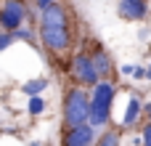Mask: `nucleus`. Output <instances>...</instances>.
I'll use <instances>...</instances> for the list:
<instances>
[{"label": "nucleus", "instance_id": "obj_3", "mask_svg": "<svg viewBox=\"0 0 151 146\" xmlns=\"http://www.w3.org/2000/svg\"><path fill=\"white\" fill-rule=\"evenodd\" d=\"M88 114H90V96L82 88H69L66 96H64V122H66V128L88 125Z\"/></svg>", "mask_w": 151, "mask_h": 146}, {"label": "nucleus", "instance_id": "obj_1", "mask_svg": "<svg viewBox=\"0 0 151 146\" xmlns=\"http://www.w3.org/2000/svg\"><path fill=\"white\" fill-rule=\"evenodd\" d=\"M40 40L56 56L69 51L72 29H69V16H66L61 3H50V5L42 8V13H40Z\"/></svg>", "mask_w": 151, "mask_h": 146}, {"label": "nucleus", "instance_id": "obj_15", "mask_svg": "<svg viewBox=\"0 0 151 146\" xmlns=\"http://www.w3.org/2000/svg\"><path fill=\"white\" fill-rule=\"evenodd\" d=\"M143 146H151V122L143 128Z\"/></svg>", "mask_w": 151, "mask_h": 146}, {"label": "nucleus", "instance_id": "obj_11", "mask_svg": "<svg viewBox=\"0 0 151 146\" xmlns=\"http://www.w3.org/2000/svg\"><path fill=\"white\" fill-rule=\"evenodd\" d=\"M96 146H119V130H104L98 136Z\"/></svg>", "mask_w": 151, "mask_h": 146}, {"label": "nucleus", "instance_id": "obj_8", "mask_svg": "<svg viewBox=\"0 0 151 146\" xmlns=\"http://www.w3.org/2000/svg\"><path fill=\"white\" fill-rule=\"evenodd\" d=\"M88 56H90V61H93V66H96L98 77H106V74H111V59H109V53H106V51L96 48V51H93V53H88Z\"/></svg>", "mask_w": 151, "mask_h": 146}, {"label": "nucleus", "instance_id": "obj_4", "mask_svg": "<svg viewBox=\"0 0 151 146\" xmlns=\"http://www.w3.org/2000/svg\"><path fill=\"white\" fill-rule=\"evenodd\" d=\"M24 19H27V5H24V0H3V5H0V29H3V32H16V29H21Z\"/></svg>", "mask_w": 151, "mask_h": 146}, {"label": "nucleus", "instance_id": "obj_12", "mask_svg": "<svg viewBox=\"0 0 151 146\" xmlns=\"http://www.w3.org/2000/svg\"><path fill=\"white\" fill-rule=\"evenodd\" d=\"M42 109H45V101L40 96H32L29 98V114H42Z\"/></svg>", "mask_w": 151, "mask_h": 146}, {"label": "nucleus", "instance_id": "obj_13", "mask_svg": "<svg viewBox=\"0 0 151 146\" xmlns=\"http://www.w3.org/2000/svg\"><path fill=\"white\" fill-rule=\"evenodd\" d=\"M13 40H16V37H13V32H0V51H8Z\"/></svg>", "mask_w": 151, "mask_h": 146}, {"label": "nucleus", "instance_id": "obj_5", "mask_svg": "<svg viewBox=\"0 0 151 146\" xmlns=\"http://www.w3.org/2000/svg\"><path fill=\"white\" fill-rule=\"evenodd\" d=\"M69 69H72V77H74L77 85H96V82H101V77H98V72H96V66H93L88 53H77L72 59Z\"/></svg>", "mask_w": 151, "mask_h": 146}, {"label": "nucleus", "instance_id": "obj_17", "mask_svg": "<svg viewBox=\"0 0 151 146\" xmlns=\"http://www.w3.org/2000/svg\"><path fill=\"white\" fill-rule=\"evenodd\" d=\"M133 69H135V66H130V64H125V66H122V72H125V74H130V77H133Z\"/></svg>", "mask_w": 151, "mask_h": 146}, {"label": "nucleus", "instance_id": "obj_20", "mask_svg": "<svg viewBox=\"0 0 151 146\" xmlns=\"http://www.w3.org/2000/svg\"><path fill=\"white\" fill-rule=\"evenodd\" d=\"M149 122H151V120H149Z\"/></svg>", "mask_w": 151, "mask_h": 146}, {"label": "nucleus", "instance_id": "obj_9", "mask_svg": "<svg viewBox=\"0 0 151 146\" xmlns=\"http://www.w3.org/2000/svg\"><path fill=\"white\" fill-rule=\"evenodd\" d=\"M141 109H143L141 98H138V96H133V98H130V104H127V112H125V117H122V125H125V128H127V125H133V122L141 117Z\"/></svg>", "mask_w": 151, "mask_h": 146}, {"label": "nucleus", "instance_id": "obj_18", "mask_svg": "<svg viewBox=\"0 0 151 146\" xmlns=\"http://www.w3.org/2000/svg\"><path fill=\"white\" fill-rule=\"evenodd\" d=\"M50 3H56V0H37V5H40V8H45V5H50Z\"/></svg>", "mask_w": 151, "mask_h": 146}, {"label": "nucleus", "instance_id": "obj_6", "mask_svg": "<svg viewBox=\"0 0 151 146\" xmlns=\"http://www.w3.org/2000/svg\"><path fill=\"white\" fill-rule=\"evenodd\" d=\"M117 11H119V16L127 19V21H143V19L149 16L146 0H119V3H117Z\"/></svg>", "mask_w": 151, "mask_h": 146}, {"label": "nucleus", "instance_id": "obj_16", "mask_svg": "<svg viewBox=\"0 0 151 146\" xmlns=\"http://www.w3.org/2000/svg\"><path fill=\"white\" fill-rule=\"evenodd\" d=\"M143 72H146V69H141V66H135V69H133V77H138V80H141V77H143Z\"/></svg>", "mask_w": 151, "mask_h": 146}, {"label": "nucleus", "instance_id": "obj_7", "mask_svg": "<svg viewBox=\"0 0 151 146\" xmlns=\"http://www.w3.org/2000/svg\"><path fill=\"white\" fill-rule=\"evenodd\" d=\"M64 146H93V128L90 125L69 128L64 136Z\"/></svg>", "mask_w": 151, "mask_h": 146}, {"label": "nucleus", "instance_id": "obj_19", "mask_svg": "<svg viewBox=\"0 0 151 146\" xmlns=\"http://www.w3.org/2000/svg\"><path fill=\"white\" fill-rule=\"evenodd\" d=\"M143 77H146V80H151V66L146 69V72H143Z\"/></svg>", "mask_w": 151, "mask_h": 146}, {"label": "nucleus", "instance_id": "obj_10", "mask_svg": "<svg viewBox=\"0 0 151 146\" xmlns=\"http://www.w3.org/2000/svg\"><path fill=\"white\" fill-rule=\"evenodd\" d=\"M45 88H48V80H45V77H40V80H29V82H24V88H21V90H24V93L32 98V96L42 93Z\"/></svg>", "mask_w": 151, "mask_h": 146}, {"label": "nucleus", "instance_id": "obj_2", "mask_svg": "<svg viewBox=\"0 0 151 146\" xmlns=\"http://www.w3.org/2000/svg\"><path fill=\"white\" fill-rule=\"evenodd\" d=\"M111 104H114V85L109 80H101L93 85V96H90V114H88V125L104 128L111 117Z\"/></svg>", "mask_w": 151, "mask_h": 146}, {"label": "nucleus", "instance_id": "obj_14", "mask_svg": "<svg viewBox=\"0 0 151 146\" xmlns=\"http://www.w3.org/2000/svg\"><path fill=\"white\" fill-rule=\"evenodd\" d=\"M13 37H19V40H27V43H32V40H35V32H32V29H16V32H13Z\"/></svg>", "mask_w": 151, "mask_h": 146}]
</instances>
